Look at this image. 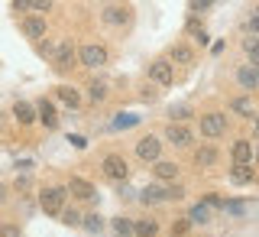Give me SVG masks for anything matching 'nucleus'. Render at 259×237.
Masks as SVG:
<instances>
[{
	"instance_id": "obj_1",
	"label": "nucleus",
	"mask_w": 259,
	"mask_h": 237,
	"mask_svg": "<svg viewBox=\"0 0 259 237\" xmlns=\"http://www.w3.org/2000/svg\"><path fill=\"white\" fill-rule=\"evenodd\" d=\"M65 198H68V189H62V185H46V189L39 192V208H42L49 218H59L65 211Z\"/></svg>"
},
{
	"instance_id": "obj_2",
	"label": "nucleus",
	"mask_w": 259,
	"mask_h": 237,
	"mask_svg": "<svg viewBox=\"0 0 259 237\" xmlns=\"http://www.w3.org/2000/svg\"><path fill=\"white\" fill-rule=\"evenodd\" d=\"M46 59H49V62H52V65H55V69H62V72H68V69H71V65H75V62H78V49H75V43H71V39H62V43H59V46H55V49H52V52H49V55H46Z\"/></svg>"
},
{
	"instance_id": "obj_3",
	"label": "nucleus",
	"mask_w": 259,
	"mask_h": 237,
	"mask_svg": "<svg viewBox=\"0 0 259 237\" xmlns=\"http://www.w3.org/2000/svg\"><path fill=\"white\" fill-rule=\"evenodd\" d=\"M68 195L75 201H81V205H94V201H97V189L88 182V179H78V176L68 179Z\"/></svg>"
},
{
	"instance_id": "obj_4",
	"label": "nucleus",
	"mask_w": 259,
	"mask_h": 237,
	"mask_svg": "<svg viewBox=\"0 0 259 237\" xmlns=\"http://www.w3.org/2000/svg\"><path fill=\"white\" fill-rule=\"evenodd\" d=\"M201 133H204L207 140L224 137L227 133V117L224 114H204V117H201Z\"/></svg>"
},
{
	"instance_id": "obj_5",
	"label": "nucleus",
	"mask_w": 259,
	"mask_h": 237,
	"mask_svg": "<svg viewBox=\"0 0 259 237\" xmlns=\"http://www.w3.org/2000/svg\"><path fill=\"white\" fill-rule=\"evenodd\" d=\"M104 176L113 179V182H123L130 176V166L123 156H117V153H110V156H104Z\"/></svg>"
},
{
	"instance_id": "obj_6",
	"label": "nucleus",
	"mask_w": 259,
	"mask_h": 237,
	"mask_svg": "<svg viewBox=\"0 0 259 237\" xmlns=\"http://www.w3.org/2000/svg\"><path fill=\"white\" fill-rule=\"evenodd\" d=\"M159 156H162V140H159V137H143V140L136 143V159L156 162Z\"/></svg>"
},
{
	"instance_id": "obj_7",
	"label": "nucleus",
	"mask_w": 259,
	"mask_h": 237,
	"mask_svg": "<svg viewBox=\"0 0 259 237\" xmlns=\"http://www.w3.org/2000/svg\"><path fill=\"white\" fill-rule=\"evenodd\" d=\"M149 81H156L159 88H168L175 81V75H172V62L168 59H156L149 65Z\"/></svg>"
},
{
	"instance_id": "obj_8",
	"label": "nucleus",
	"mask_w": 259,
	"mask_h": 237,
	"mask_svg": "<svg viewBox=\"0 0 259 237\" xmlns=\"http://www.w3.org/2000/svg\"><path fill=\"white\" fill-rule=\"evenodd\" d=\"M165 140L172 143V146H182V150H185V146H191V143H194V137H191V130L185 127V124L172 120V124L165 127Z\"/></svg>"
},
{
	"instance_id": "obj_9",
	"label": "nucleus",
	"mask_w": 259,
	"mask_h": 237,
	"mask_svg": "<svg viewBox=\"0 0 259 237\" xmlns=\"http://www.w3.org/2000/svg\"><path fill=\"white\" fill-rule=\"evenodd\" d=\"M78 62H81V65H88V69H101V65L107 62V49L91 43V46H84V49L78 52Z\"/></svg>"
},
{
	"instance_id": "obj_10",
	"label": "nucleus",
	"mask_w": 259,
	"mask_h": 237,
	"mask_svg": "<svg viewBox=\"0 0 259 237\" xmlns=\"http://www.w3.org/2000/svg\"><path fill=\"white\" fill-rule=\"evenodd\" d=\"M104 23H110V26H130V23H133V10L123 7V4L104 7Z\"/></svg>"
},
{
	"instance_id": "obj_11",
	"label": "nucleus",
	"mask_w": 259,
	"mask_h": 237,
	"mask_svg": "<svg viewBox=\"0 0 259 237\" xmlns=\"http://www.w3.org/2000/svg\"><path fill=\"white\" fill-rule=\"evenodd\" d=\"M23 36H26V39H32V43H39V39H42L46 36V20H42V16H39V13H29L26 16V20H23Z\"/></svg>"
},
{
	"instance_id": "obj_12",
	"label": "nucleus",
	"mask_w": 259,
	"mask_h": 237,
	"mask_svg": "<svg viewBox=\"0 0 259 237\" xmlns=\"http://www.w3.org/2000/svg\"><path fill=\"white\" fill-rule=\"evenodd\" d=\"M237 81L246 91H256L259 88V65H240L237 69Z\"/></svg>"
},
{
	"instance_id": "obj_13",
	"label": "nucleus",
	"mask_w": 259,
	"mask_h": 237,
	"mask_svg": "<svg viewBox=\"0 0 259 237\" xmlns=\"http://www.w3.org/2000/svg\"><path fill=\"white\" fill-rule=\"evenodd\" d=\"M152 173H156L159 182H172V179L178 176V162H172V159H156V162H152Z\"/></svg>"
},
{
	"instance_id": "obj_14",
	"label": "nucleus",
	"mask_w": 259,
	"mask_h": 237,
	"mask_svg": "<svg viewBox=\"0 0 259 237\" xmlns=\"http://www.w3.org/2000/svg\"><path fill=\"white\" fill-rule=\"evenodd\" d=\"M55 97H59L65 108H71V111H78V108H81V94H78V88H71V85H59Z\"/></svg>"
},
{
	"instance_id": "obj_15",
	"label": "nucleus",
	"mask_w": 259,
	"mask_h": 237,
	"mask_svg": "<svg viewBox=\"0 0 259 237\" xmlns=\"http://www.w3.org/2000/svg\"><path fill=\"white\" fill-rule=\"evenodd\" d=\"M13 117L20 120V124H32V120L39 117V111H36V104H29V101H16L13 104Z\"/></svg>"
},
{
	"instance_id": "obj_16",
	"label": "nucleus",
	"mask_w": 259,
	"mask_h": 237,
	"mask_svg": "<svg viewBox=\"0 0 259 237\" xmlns=\"http://www.w3.org/2000/svg\"><path fill=\"white\" fill-rule=\"evenodd\" d=\"M230 156H233V162H243V166H249L256 153H253V146H249L246 140H237V143L230 146Z\"/></svg>"
},
{
	"instance_id": "obj_17",
	"label": "nucleus",
	"mask_w": 259,
	"mask_h": 237,
	"mask_svg": "<svg viewBox=\"0 0 259 237\" xmlns=\"http://www.w3.org/2000/svg\"><path fill=\"white\" fill-rule=\"evenodd\" d=\"M36 111H39V117H42V124H46L49 130L59 127V111L52 108V101H39V104H36Z\"/></svg>"
},
{
	"instance_id": "obj_18",
	"label": "nucleus",
	"mask_w": 259,
	"mask_h": 237,
	"mask_svg": "<svg viewBox=\"0 0 259 237\" xmlns=\"http://www.w3.org/2000/svg\"><path fill=\"white\" fill-rule=\"evenodd\" d=\"M230 108H233V114H237V117H253V114H256V104L249 101V97H233Z\"/></svg>"
},
{
	"instance_id": "obj_19",
	"label": "nucleus",
	"mask_w": 259,
	"mask_h": 237,
	"mask_svg": "<svg viewBox=\"0 0 259 237\" xmlns=\"http://www.w3.org/2000/svg\"><path fill=\"white\" fill-rule=\"evenodd\" d=\"M194 162H198V166H214L217 162V146H201L198 153H194Z\"/></svg>"
},
{
	"instance_id": "obj_20",
	"label": "nucleus",
	"mask_w": 259,
	"mask_h": 237,
	"mask_svg": "<svg viewBox=\"0 0 259 237\" xmlns=\"http://www.w3.org/2000/svg\"><path fill=\"white\" fill-rule=\"evenodd\" d=\"M230 179H233L237 185H246V182H253V169H249V166H243V162H233Z\"/></svg>"
},
{
	"instance_id": "obj_21",
	"label": "nucleus",
	"mask_w": 259,
	"mask_h": 237,
	"mask_svg": "<svg viewBox=\"0 0 259 237\" xmlns=\"http://www.w3.org/2000/svg\"><path fill=\"white\" fill-rule=\"evenodd\" d=\"M165 185H149V189H143V201L146 205H156V201H165Z\"/></svg>"
},
{
	"instance_id": "obj_22",
	"label": "nucleus",
	"mask_w": 259,
	"mask_h": 237,
	"mask_svg": "<svg viewBox=\"0 0 259 237\" xmlns=\"http://www.w3.org/2000/svg\"><path fill=\"white\" fill-rule=\"evenodd\" d=\"M159 234V224L152 221V218H143V221H136V237H156Z\"/></svg>"
},
{
	"instance_id": "obj_23",
	"label": "nucleus",
	"mask_w": 259,
	"mask_h": 237,
	"mask_svg": "<svg viewBox=\"0 0 259 237\" xmlns=\"http://www.w3.org/2000/svg\"><path fill=\"white\" fill-rule=\"evenodd\" d=\"M110 227H113L117 234H133V237H136V221H130V218H113Z\"/></svg>"
},
{
	"instance_id": "obj_24",
	"label": "nucleus",
	"mask_w": 259,
	"mask_h": 237,
	"mask_svg": "<svg viewBox=\"0 0 259 237\" xmlns=\"http://www.w3.org/2000/svg\"><path fill=\"white\" fill-rule=\"evenodd\" d=\"M243 52L253 59V65H259V36H246V39H243Z\"/></svg>"
},
{
	"instance_id": "obj_25",
	"label": "nucleus",
	"mask_w": 259,
	"mask_h": 237,
	"mask_svg": "<svg viewBox=\"0 0 259 237\" xmlns=\"http://www.w3.org/2000/svg\"><path fill=\"white\" fill-rule=\"evenodd\" d=\"M168 62L188 65V62H191V49H188V46H172V52H168Z\"/></svg>"
},
{
	"instance_id": "obj_26",
	"label": "nucleus",
	"mask_w": 259,
	"mask_h": 237,
	"mask_svg": "<svg viewBox=\"0 0 259 237\" xmlns=\"http://www.w3.org/2000/svg\"><path fill=\"white\" fill-rule=\"evenodd\" d=\"M59 218H62V221L68 224V227H81V221H84V215H81L78 208H65V211H62Z\"/></svg>"
},
{
	"instance_id": "obj_27",
	"label": "nucleus",
	"mask_w": 259,
	"mask_h": 237,
	"mask_svg": "<svg viewBox=\"0 0 259 237\" xmlns=\"http://www.w3.org/2000/svg\"><path fill=\"white\" fill-rule=\"evenodd\" d=\"M246 208H249L246 198H230V201H224V211H230V215H246Z\"/></svg>"
},
{
	"instance_id": "obj_28",
	"label": "nucleus",
	"mask_w": 259,
	"mask_h": 237,
	"mask_svg": "<svg viewBox=\"0 0 259 237\" xmlns=\"http://www.w3.org/2000/svg\"><path fill=\"white\" fill-rule=\"evenodd\" d=\"M88 91H91V97H94V101H104V97H107V85H104L101 78H91Z\"/></svg>"
},
{
	"instance_id": "obj_29",
	"label": "nucleus",
	"mask_w": 259,
	"mask_h": 237,
	"mask_svg": "<svg viewBox=\"0 0 259 237\" xmlns=\"http://www.w3.org/2000/svg\"><path fill=\"white\" fill-rule=\"evenodd\" d=\"M168 117H172V120H182V124H185V120L191 117V108H185V104H175V108H168Z\"/></svg>"
},
{
	"instance_id": "obj_30",
	"label": "nucleus",
	"mask_w": 259,
	"mask_h": 237,
	"mask_svg": "<svg viewBox=\"0 0 259 237\" xmlns=\"http://www.w3.org/2000/svg\"><path fill=\"white\" fill-rule=\"evenodd\" d=\"M207 215H210V211H207V205H204V201L191 208V221H194V224H204V221H207Z\"/></svg>"
},
{
	"instance_id": "obj_31",
	"label": "nucleus",
	"mask_w": 259,
	"mask_h": 237,
	"mask_svg": "<svg viewBox=\"0 0 259 237\" xmlns=\"http://www.w3.org/2000/svg\"><path fill=\"white\" fill-rule=\"evenodd\" d=\"M81 224H84L88 231H94V234H97V231L104 227V218H101V215H84V221H81Z\"/></svg>"
},
{
	"instance_id": "obj_32",
	"label": "nucleus",
	"mask_w": 259,
	"mask_h": 237,
	"mask_svg": "<svg viewBox=\"0 0 259 237\" xmlns=\"http://www.w3.org/2000/svg\"><path fill=\"white\" fill-rule=\"evenodd\" d=\"M133 124H136V117H133V114H120V117L113 120V127H133Z\"/></svg>"
},
{
	"instance_id": "obj_33",
	"label": "nucleus",
	"mask_w": 259,
	"mask_h": 237,
	"mask_svg": "<svg viewBox=\"0 0 259 237\" xmlns=\"http://www.w3.org/2000/svg\"><path fill=\"white\" fill-rule=\"evenodd\" d=\"M0 237H20V227L16 224H0Z\"/></svg>"
},
{
	"instance_id": "obj_34",
	"label": "nucleus",
	"mask_w": 259,
	"mask_h": 237,
	"mask_svg": "<svg viewBox=\"0 0 259 237\" xmlns=\"http://www.w3.org/2000/svg\"><path fill=\"white\" fill-rule=\"evenodd\" d=\"M32 10H36V13H46V10H52V0H32Z\"/></svg>"
},
{
	"instance_id": "obj_35",
	"label": "nucleus",
	"mask_w": 259,
	"mask_h": 237,
	"mask_svg": "<svg viewBox=\"0 0 259 237\" xmlns=\"http://www.w3.org/2000/svg\"><path fill=\"white\" fill-rule=\"evenodd\" d=\"M246 29L253 32V36H259V13H253V16L246 20Z\"/></svg>"
},
{
	"instance_id": "obj_36",
	"label": "nucleus",
	"mask_w": 259,
	"mask_h": 237,
	"mask_svg": "<svg viewBox=\"0 0 259 237\" xmlns=\"http://www.w3.org/2000/svg\"><path fill=\"white\" fill-rule=\"evenodd\" d=\"M204 205H207V208H224V198H221V195H207Z\"/></svg>"
},
{
	"instance_id": "obj_37",
	"label": "nucleus",
	"mask_w": 259,
	"mask_h": 237,
	"mask_svg": "<svg viewBox=\"0 0 259 237\" xmlns=\"http://www.w3.org/2000/svg\"><path fill=\"white\" fill-rule=\"evenodd\" d=\"M165 195H168V198H182V195H185V189H182V185H168V189H165Z\"/></svg>"
},
{
	"instance_id": "obj_38",
	"label": "nucleus",
	"mask_w": 259,
	"mask_h": 237,
	"mask_svg": "<svg viewBox=\"0 0 259 237\" xmlns=\"http://www.w3.org/2000/svg\"><path fill=\"white\" fill-rule=\"evenodd\" d=\"M188 224H191V221H175V227H172V231H175V237H182L185 231H188Z\"/></svg>"
},
{
	"instance_id": "obj_39",
	"label": "nucleus",
	"mask_w": 259,
	"mask_h": 237,
	"mask_svg": "<svg viewBox=\"0 0 259 237\" xmlns=\"http://www.w3.org/2000/svg\"><path fill=\"white\" fill-rule=\"evenodd\" d=\"M210 4H214V0H191V7H194V10H207Z\"/></svg>"
},
{
	"instance_id": "obj_40",
	"label": "nucleus",
	"mask_w": 259,
	"mask_h": 237,
	"mask_svg": "<svg viewBox=\"0 0 259 237\" xmlns=\"http://www.w3.org/2000/svg\"><path fill=\"white\" fill-rule=\"evenodd\" d=\"M16 10H32V0H13Z\"/></svg>"
},
{
	"instance_id": "obj_41",
	"label": "nucleus",
	"mask_w": 259,
	"mask_h": 237,
	"mask_svg": "<svg viewBox=\"0 0 259 237\" xmlns=\"http://www.w3.org/2000/svg\"><path fill=\"white\" fill-rule=\"evenodd\" d=\"M4 198H7V185L0 182V201H4Z\"/></svg>"
},
{
	"instance_id": "obj_42",
	"label": "nucleus",
	"mask_w": 259,
	"mask_h": 237,
	"mask_svg": "<svg viewBox=\"0 0 259 237\" xmlns=\"http://www.w3.org/2000/svg\"><path fill=\"white\" fill-rule=\"evenodd\" d=\"M256 140H259V117H256Z\"/></svg>"
},
{
	"instance_id": "obj_43",
	"label": "nucleus",
	"mask_w": 259,
	"mask_h": 237,
	"mask_svg": "<svg viewBox=\"0 0 259 237\" xmlns=\"http://www.w3.org/2000/svg\"><path fill=\"white\" fill-rule=\"evenodd\" d=\"M113 237H133V234H113Z\"/></svg>"
},
{
	"instance_id": "obj_44",
	"label": "nucleus",
	"mask_w": 259,
	"mask_h": 237,
	"mask_svg": "<svg viewBox=\"0 0 259 237\" xmlns=\"http://www.w3.org/2000/svg\"><path fill=\"white\" fill-rule=\"evenodd\" d=\"M253 162H259V153H256V156H253Z\"/></svg>"
}]
</instances>
